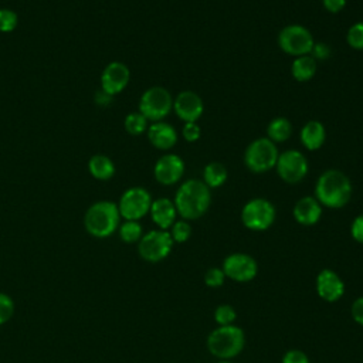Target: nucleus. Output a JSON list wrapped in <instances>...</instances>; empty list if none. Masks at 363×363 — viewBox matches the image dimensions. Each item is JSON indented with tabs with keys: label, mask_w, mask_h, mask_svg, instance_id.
Instances as JSON below:
<instances>
[{
	"label": "nucleus",
	"mask_w": 363,
	"mask_h": 363,
	"mask_svg": "<svg viewBox=\"0 0 363 363\" xmlns=\"http://www.w3.org/2000/svg\"><path fill=\"white\" fill-rule=\"evenodd\" d=\"M174 206L183 220H197L203 217L211 204V190L199 179H187L174 193Z\"/></svg>",
	"instance_id": "1"
},
{
	"label": "nucleus",
	"mask_w": 363,
	"mask_h": 363,
	"mask_svg": "<svg viewBox=\"0 0 363 363\" xmlns=\"http://www.w3.org/2000/svg\"><path fill=\"white\" fill-rule=\"evenodd\" d=\"M353 194V186L342 170L328 169L319 174L315 183V199L328 208L345 207Z\"/></svg>",
	"instance_id": "2"
},
{
	"label": "nucleus",
	"mask_w": 363,
	"mask_h": 363,
	"mask_svg": "<svg viewBox=\"0 0 363 363\" xmlns=\"http://www.w3.org/2000/svg\"><path fill=\"white\" fill-rule=\"evenodd\" d=\"M121 214L118 204L109 200H101L91 204L84 216L85 230L96 237L106 238L119 228Z\"/></svg>",
	"instance_id": "3"
},
{
	"label": "nucleus",
	"mask_w": 363,
	"mask_h": 363,
	"mask_svg": "<svg viewBox=\"0 0 363 363\" xmlns=\"http://www.w3.org/2000/svg\"><path fill=\"white\" fill-rule=\"evenodd\" d=\"M245 345V335L240 326H218L207 337V349L221 360H228L241 353Z\"/></svg>",
	"instance_id": "4"
},
{
	"label": "nucleus",
	"mask_w": 363,
	"mask_h": 363,
	"mask_svg": "<svg viewBox=\"0 0 363 363\" xmlns=\"http://www.w3.org/2000/svg\"><path fill=\"white\" fill-rule=\"evenodd\" d=\"M278 156V146L267 136H262L251 140L245 147L244 164L251 173L261 174L275 169Z\"/></svg>",
	"instance_id": "5"
},
{
	"label": "nucleus",
	"mask_w": 363,
	"mask_h": 363,
	"mask_svg": "<svg viewBox=\"0 0 363 363\" xmlns=\"http://www.w3.org/2000/svg\"><path fill=\"white\" fill-rule=\"evenodd\" d=\"M138 108L147 121H163L173 111V96L166 88L153 85L140 95Z\"/></svg>",
	"instance_id": "6"
},
{
	"label": "nucleus",
	"mask_w": 363,
	"mask_h": 363,
	"mask_svg": "<svg viewBox=\"0 0 363 363\" xmlns=\"http://www.w3.org/2000/svg\"><path fill=\"white\" fill-rule=\"evenodd\" d=\"M277 43L279 48L288 54L295 57L308 55L312 51L315 44L312 33L301 24H288L281 28L277 37Z\"/></svg>",
	"instance_id": "7"
},
{
	"label": "nucleus",
	"mask_w": 363,
	"mask_h": 363,
	"mask_svg": "<svg viewBox=\"0 0 363 363\" xmlns=\"http://www.w3.org/2000/svg\"><path fill=\"white\" fill-rule=\"evenodd\" d=\"M275 217L277 210L274 204L264 197L248 200L241 210V221L244 227L251 231L268 230L274 224Z\"/></svg>",
	"instance_id": "8"
},
{
	"label": "nucleus",
	"mask_w": 363,
	"mask_h": 363,
	"mask_svg": "<svg viewBox=\"0 0 363 363\" xmlns=\"http://www.w3.org/2000/svg\"><path fill=\"white\" fill-rule=\"evenodd\" d=\"M173 244L174 241L169 230L157 228L142 235L138 242V252L147 262H159L167 258Z\"/></svg>",
	"instance_id": "9"
},
{
	"label": "nucleus",
	"mask_w": 363,
	"mask_h": 363,
	"mask_svg": "<svg viewBox=\"0 0 363 363\" xmlns=\"http://www.w3.org/2000/svg\"><path fill=\"white\" fill-rule=\"evenodd\" d=\"M152 196L150 193L142 186H133L126 189L118 203L119 214L125 220L139 221L143 218L152 206Z\"/></svg>",
	"instance_id": "10"
},
{
	"label": "nucleus",
	"mask_w": 363,
	"mask_h": 363,
	"mask_svg": "<svg viewBox=\"0 0 363 363\" xmlns=\"http://www.w3.org/2000/svg\"><path fill=\"white\" fill-rule=\"evenodd\" d=\"M275 170L281 180L288 184H296L306 177L309 172V163L301 150L286 149L279 153Z\"/></svg>",
	"instance_id": "11"
},
{
	"label": "nucleus",
	"mask_w": 363,
	"mask_h": 363,
	"mask_svg": "<svg viewBox=\"0 0 363 363\" xmlns=\"http://www.w3.org/2000/svg\"><path fill=\"white\" fill-rule=\"evenodd\" d=\"M224 275L237 282H250L258 274L257 261L244 252H233L227 255L221 267Z\"/></svg>",
	"instance_id": "12"
},
{
	"label": "nucleus",
	"mask_w": 363,
	"mask_h": 363,
	"mask_svg": "<svg viewBox=\"0 0 363 363\" xmlns=\"http://www.w3.org/2000/svg\"><path fill=\"white\" fill-rule=\"evenodd\" d=\"M184 160L176 153L162 155L153 166V177L162 186H173L184 174Z\"/></svg>",
	"instance_id": "13"
},
{
	"label": "nucleus",
	"mask_w": 363,
	"mask_h": 363,
	"mask_svg": "<svg viewBox=\"0 0 363 363\" xmlns=\"http://www.w3.org/2000/svg\"><path fill=\"white\" fill-rule=\"evenodd\" d=\"M130 81V71L121 61L109 62L101 74V89L111 96L121 94Z\"/></svg>",
	"instance_id": "14"
},
{
	"label": "nucleus",
	"mask_w": 363,
	"mask_h": 363,
	"mask_svg": "<svg viewBox=\"0 0 363 363\" xmlns=\"http://www.w3.org/2000/svg\"><path fill=\"white\" fill-rule=\"evenodd\" d=\"M173 111L183 123L197 122L204 112V104L194 91H182L173 98Z\"/></svg>",
	"instance_id": "15"
},
{
	"label": "nucleus",
	"mask_w": 363,
	"mask_h": 363,
	"mask_svg": "<svg viewBox=\"0 0 363 363\" xmlns=\"http://www.w3.org/2000/svg\"><path fill=\"white\" fill-rule=\"evenodd\" d=\"M316 292L326 302H336L345 294L343 279L329 268H323L316 277Z\"/></svg>",
	"instance_id": "16"
},
{
	"label": "nucleus",
	"mask_w": 363,
	"mask_h": 363,
	"mask_svg": "<svg viewBox=\"0 0 363 363\" xmlns=\"http://www.w3.org/2000/svg\"><path fill=\"white\" fill-rule=\"evenodd\" d=\"M146 135L150 145L159 150H170L172 147L176 146L179 140V135L174 126L164 121L152 122L147 126Z\"/></svg>",
	"instance_id": "17"
},
{
	"label": "nucleus",
	"mask_w": 363,
	"mask_h": 363,
	"mask_svg": "<svg viewBox=\"0 0 363 363\" xmlns=\"http://www.w3.org/2000/svg\"><path fill=\"white\" fill-rule=\"evenodd\" d=\"M322 211V204L313 196H303L295 203L292 216L301 225H315L320 220Z\"/></svg>",
	"instance_id": "18"
},
{
	"label": "nucleus",
	"mask_w": 363,
	"mask_h": 363,
	"mask_svg": "<svg viewBox=\"0 0 363 363\" xmlns=\"http://www.w3.org/2000/svg\"><path fill=\"white\" fill-rule=\"evenodd\" d=\"M149 214L152 217V221L160 228V230H169L177 217V210L174 206V201L167 197H159L152 201Z\"/></svg>",
	"instance_id": "19"
},
{
	"label": "nucleus",
	"mask_w": 363,
	"mask_h": 363,
	"mask_svg": "<svg viewBox=\"0 0 363 363\" xmlns=\"http://www.w3.org/2000/svg\"><path fill=\"white\" fill-rule=\"evenodd\" d=\"M299 139H301L302 146L306 150H309V152L319 150L325 145V140H326L325 125L318 119L308 121L299 132Z\"/></svg>",
	"instance_id": "20"
},
{
	"label": "nucleus",
	"mask_w": 363,
	"mask_h": 363,
	"mask_svg": "<svg viewBox=\"0 0 363 363\" xmlns=\"http://www.w3.org/2000/svg\"><path fill=\"white\" fill-rule=\"evenodd\" d=\"M88 172L94 179L101 180V182H106V180H111L115 176L116 167H115V163L111 157H108L106 155L98 153V155H94L88 160Z\"/></svg>",
	"instance_id": "21"
},
{
	"label": "nucleus",
	"mask_w": 363,
	"mask_h": 363,
	"mask_svg": "<svg viewBox=\"0 0 363 363\" xmlns=\"http://www.w3.org/2000/svg\"><path fill=\"white\" fill-rule=\"evenodd\" d=\"M318 62L313 60L311 54L295 57L291 64V74L295 81L298 82H306L312 79L316 74Z\"/></svg>",
	"instance_id": "22"
},
{
	"label": "nucleus",
	"mask_w": 363,
	"mask_h": 363,
	"mask_svg": "<svg viewBox=\"0 0 363 363\" xmlns=\"http://www.w3.org/2000/svg\"><path fill=\"white\" fill-rule=\"evenodd\" d=\"M292 135V123L285 116H275L267 125V138L275 145L284 143Z\"/></svg>",
	"instance_id": "23"
},
{
	"label": "nucleus",
	"mask_w": 363,
	"mask_h": 363,
	"mask_svg": "<svg viewBox=\"0 0 363 363\" xmlns=\"http://www.w3.org/2000/svg\"><path fill=\"white\" fill-rule=\"evenodd\" d=\"M227 167L220 162H210L203 169V182L210 190L221 187L227 182Z\"/></svg>",
	"instance_id": "24"
},
{
	"label": "nucleus",
	"mask_w": 363,
	"mask_h": 363,
	"mask_svg": "<svg viewBox=\"0 0 363 363\" xmlns=\"http://www.w3.org/2000/svg\"><path fill=\"white\" fill-rule=\"evenodd\" d=\"M149 121L138 111V112H130L125 116V121H123V126H125V130L132 135V136H139L142 133H145L147 130V123Z\"/></svg>",
	"instance_id": "25"
},
{
	"label": "nucleus",
	"mask_w": 363,
	"mask_h": 363,
	"mask_svg": "<svg viewBox=\"0 0 363 363\" xmlns=\"http://www.w3.org/2000/svg\"><path fill=\"white\" fill-rule=\"evenodd\" d=\"M142 235H143V228L139 221L125 220L122 224H119V237L123 242H128V244L139 242Z\"/></svg>",
	"instance_id": "26"
},
{
	"label": "nucleus",
	"mask_w": 363,
	"mask_h": 363,
	"mask_svg": "<svg viewBox=\"0 0 363 363\" xmlns=\"http://www.w3.org/2000/svg\"><path fill=\"white\" fill-rule=\"evenodd\" d=\"M346 43L350 48L363 51V21H356L347 28Z\"/></svg>",
	"instance_id": "27"
},
{
	"label": "nucleus",
	"mask_w": 363,
	"mask_h": 363,
	"mask_svg": "<svg viewBox=\"0 0 363 363\" xmlns=\"http://www.w3.org/2000/svg\"><path fill=\"white\" fill-rule=\"evenodd\" d=\"M169 233H170V235H172L174 242L183 244V242H186L190 238L191 227H190L187 220H183V218L182 220H176L173 223V225L169 228Z\"/></svg>",
	"instance_id": "28"
},
{
	"label": "nucleus",
	"mask_w": 363,
	"mask_h": 363,
	"mask_svg": "<svg viewBox=\"0 0 363 363\" xmlns=\"http://www.w3.org/2000/svg\"><path fill=\"white\" fill-rule=\"evenodd\" d=\"M235 318H237V312L231 305L223 303V305H218L214 311V319L218 323V326L234 325Z\"/></svg>",
	"instance_id": "29"
},
{
	"label": "nucleus",
	"mask_w": 363,
	"mask_h": 363,
	"mask_svg": "<svg viewBox=\"0 0 363 363\" xmlns=\"http://www.w3.org/2000/svg\"><path fill=\"white\" fill-rule=\"evenodd\" d=\"M18 24V16L10 9H0V33H11Z\"/></svg>",
	"instance_id": "30"
},
{
	"label": "nucleus",
	"mask_w": 363,
	"mask_h": 363,
	"mask_svg": "<svg viewBox=\"0 0 363 363\" xmlns=\"http://www.w3.org/2000/svg\"><path fill=\"white\" fill-rule=\"evenodd\" d=\"M224 279H225V275L223 272L221 268L218 267H213V268H208L204 274V282L207 286L210 288H218L224 284Z\"/></svg>",
	"instance_id": "31"
},
{
	"label": "nucleus",
	"mask_w": 363,
	"mask_h": 363,
	"mask_svg": "<svg viewBox=\"0 0 363 363\" xmlns=\"http://www.w3.org/2000/svg\"><path fill=\"white\" fill-rule=\"evenodd\" d=\"M13 312H14L13 299L9 295L0 292V325L6 323L13 316Z\"/></svg>",
	"instance_id": "32"
},
{
	"label": "nucleus",
	"mask_w": 363,
	"mask_h": 363,
	"mask_svg": "<svg viewBox=\"0 0 363 363\" xmlns=\"http://www.w3.org/2000/svg\"><path fill=\"white\" fill-rule=\"evenodd\" d=\"M182 136L186 142L189 143H194L200 139L201 136V128L197 122H186L183 123V128H182Z\"/></svg>",
	"instance_id": "33"
},
{
	"label": "nucleus",
	"mask_w": 363,
	"mask_h": 363,
	"mask_svg": "<svg viewBox=\"0 0 363 363\" xmlns=\"http://www.w3.org/2000/svg\"><path fill=\"white\" fill-rule=\"evenodd\" d=\"M332 54L330 47L326 43H315L311 51V55L315 61H326Z\"/></svg>",
	"instance_id": "34"
},
{
	"label": "nucleus",
	"mask_w": 363,
	"mask_h": 363,
	"mask_svg": "<svg viewBox=\"0 0 363 363\" xmlns=\"http://www.w3.org/2000/svg\"><path fill=\"white\" fill-rule=\"evenodd\" d=\"M282 363H311V362L305 352H302L299 349H291V350L285 352V354L282 357Z\"/></svg>",
	"instance_id": "35"
},
{
	"label": "nucleus",
	"mask_w": 363,
	"mask_h": 363,
	"mask_svg": "<svg viewBox=\"0 0 363 363\" xmlns=\"http://www.w3.org/2000/svg\"><path fill=\"white\" fill-rule=\"evenodd\" d=\"M350 235L354 241L363 244V213L353 218L350 224Z\"/></svg>",
	"instance_id": "36"
},
{
	"label": "nucleus",
	"mask_w": 363,
	"mask_h": 363,
	"mask_svg": "<svg viewBox=\"0 0 363 363\" xmlns=\"http://www.w3.org/2000/svg\"><path fill=\"white\" fill-rule=\"evenodd\" d=\"M352 318L356 323L363 326V296H359L352 303Z\"/></svg>",
	"instance_id": "37"
},
{
	"label": "nucleus",
	"mask_w": 363,
	"mask_h": 363,
	"mask_svg": "<svg viewBox=\"0 0 363 363\" xmlns=\"http://www.w3.org/2000/svg\"><path fill=\"white\" fill-rule=\"evenodd\" d=\"M347 0H322V6L326 11L336 14L340 13L346 7Z\"/></svg>",
	"instance_id": "38"
},
{
	"label": "nucleus",
	"mask_w": 363,
	"mask_h": 363,
	"mask_svg": "<svg viewBox=\"0 0 363 363\" xmlns=\"http://www.w3.org/2000/svg\"><path fill=\"white\" fill-rule=\"evenodd\" d=\"M112 98L113 96H111V95H108L106 92H104L102 89L99 91V92H96V102L99 104V105H102V106H105V105H108L111 101H112Z\"/></svg>",
	"instance_id": "39"
},
{
	"label": "nucleus",
	"mask_w": 363,
	"mask_h": 363,
	"mask_svg": "<svg viewBox=\"0 0 363 363\" xmlns=\"http://www.w3.org/2000/svg\"><path fill=\"white\" fill-rule=\"evenodd\" d=\"M218 363H230L228 360H221V362H218Z\"/></svg>",
	"instance_id": "40"
}]
</instances>
